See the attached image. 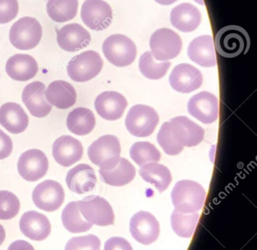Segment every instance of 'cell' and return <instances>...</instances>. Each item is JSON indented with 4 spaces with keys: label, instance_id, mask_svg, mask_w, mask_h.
<instances>
[{
    "label": "cell",
    "instance_id": "6da1fadb",
    "mask_svg": "<svg viewBox=\"0 0 257 250\" xmlns=\"http://www.w3.org/2000/svg\"><path fill=\"white\" fill-rule=\"evenodd\" d=\"M205 198V190L195 181H180L171 192V200L176 210L183 213L201 210Z\"/></svg>",
    "mask_w": 257,
    "mask_h": 250
},
{
    "label": "cell",
    "instance_id": "7a4b0ae2",
    "mask_svg": "<svg viewBox=\"0 0 257 250\" xmlns=\"http://www.w3.org/2000/svg\"><path fill=\"white\" fill-rule=\"evenodd\" d=\"M249 35L244 29L236 25L223 27L216 33L215 45L222 57L233 58L246 54L249 48Z\"/></svg>",
    "mask_w": 257,
    "mask_h": 250
},
{
    "label": "cell",
    "instance_id": "3957f363",
    "mask_svg": "<svg viewBox=\"0 0 257 250\" xmlns=\"http://www.w3.org/2000/svg\"><path fill=\"white\" fill-rule=\"evenodd\" d=\"M121 145L115 136L105 135L88 147L90 161L103 170H111L119 162Z\"/></svg>",
    "mask_w": 257,
    "mask_h": 250
},
{
    "label": "cell",
    "instance_id": "277c9868",
    "mask_svg": "<svg viewBox=\"0 0 257 250\" xmlns=\"http://www.w3.org/2000/svg\"><path fill=\"white\" fill-rule=\"evenodd\" d=\"M43 37V27L36 18L24 17L16 21L10 31L12 45L22 51L36 48Z\"/></svg>",
    "mask_w": 257,
    "mask_h": 250
},
{
    "label": "cell",
    "instance_id": "5b68a950",
    "mask_svg": "<svg viewBox=\"0 0 257 250\" xmlns=\"http://www.w3.org/2000/svg\"><path fill=\"white\" fill-rule=\"evenodd\" d=\"M102 50L106 60L118 67L129 66L136 58V45L124 35L115 34L106 38Z\"/></svg>",
    "mask_w": 257,
    "mask_h": 250
},
{
    "label": "cell",
    "instance_id": "8992f818",
    "mask_svg": "<svg viewBox=\"0 0 257 250\" xmlns=\"http://www.w3.org/2000/svg\"><path fill=\"white\" fill-rule=\"evenodd\" d=\"M167 123L173 142L180 152L183 150L185 146H198L204 139L203 128L186 116L174 117Z\"/></svg>",
    "mask_w": 257,
    "mask_h": 250
},
{
    "label": "cell",
    "instance_id": "52a82bcc",
    "mask_svg": "<svg viewBox=\"0 0 257 250\" xmlns=\"http://www.w3.org/2000/svg\"><path fill=\"white\" fill-rule=\"evenodd\" d=\"M103 66L98 53L86 51L75 56L67 65L69 77L76 82H86L95 78Z\"/></svg>",
    "mask_w": 257,
    "mask_h": 250
},
{
    "label": "cell",
    "instance_id": "ba28073f",
    "mask_svg": "<svg viewBox=\"0 0 257 250\" xmlns=\"http://www.w3.org/2000/svg\"><path fill=\"white\" fill-rule=\"evenodd\" d=\"M159 121L156 110L148 105H134L127 113L125 126L131 134L137 137H147L154 132Z\"/></svg>",
    "mask_w": 257,
    "mask_h": 250
},
{
    "label": "cell",
    "instance_id": "9c48e42d",
    "mask_svg": "<svg viewBox=\"0 0 257 250\" xmlns=\"http://www.w3.org/2000/svg\"><path fill=\"white\" fill-rule=\"evenodd\" d=\"M150 46L157 61H168L180 54L183 46L181 38L170 29L156 30L150 38Z\"/></svg>",
    "mask_w": 257,
    "mask_h": 250
},
{
    "label": "cell",
    "instance_id": "30bf717a",
    "mask_svg": "<svg viewBox=\"0 0 257 250\" xmlns=\"http://www.w3.org/2000/svg\"><path fill=\"white\" fill-rule=\"evenodd\" d=\"M78 207L88 222L98 226L114 224L115 215L107 200L97 195H91L78 201Z\"/></svg>",
    "mask_w": 257,
    "mask_h": 250
},
{
    "label": "cell",
    "instance_id": "8fae6325",
    "mask_svg": "<svg viewBox=\"0 0 257 250\" xmlns=\"http://www.w3.org/2000/svg\"><path fill=\"white\" fill-rule=\"evenodd\" d=\"M49 167V160L46 154L43 151L36 149L24 152L18 162L19 174L29 182H37L44 177Z\"/></svg>",
    "mask_w": 257,
    "mask_h": 250
},
{
    "label": "cell",
    "instance_id": "7c38bea8",
    "mask_svg": "<svg viewBox=\"0 0 257 250\" xmlns=\"http://www.w3.org/2000/svg\"><path fill=\"white\" fill-rule=\"evenodd\" d=\"M33 201L42 210L53 212L61 207L65 198L64 188L55 180L44 181L33 191Z\"/></svg>",
    "mask_w": 257,
    "mask_h": 250
},
{
    "label": "cell",
    "instance_id": "4fadbf2b",
    "mask_svg": "<svg viewBox=\"0 0 257 250\" xmlns=\"http://www.w3.org/2000/svg\"><path fill=\"white\" fill-rule=\"evenodd\" d=\"M81 18L88 28L101 31L112 23V10L103 0H85L81 9Z\"/></svg>",
    "mask_w": 257,
    "mask_h": 250
},
{
    "label": "cell",
    "instance_id": "5bb4252c",
    "mask_svg": "<svg viewBox=\"0 0 257 250\" xmlns=\"http://www.w3.org/2000/svg\"><path fill=\"white\" fill-rule=\"evenodd\" d=\"M130 231L138 242L150 245L159 238L160 225L153 214L140 211L131 218Z\"/></svg>",
    "mask_w": 257,
    "mask_h": 250
},
{
    "label": "cell",
    "instance_id": "9a60e30c",
    "mask_svg": "<svg viewBox=\"0 0 257 250\" xmlns=\"http://www.w3.org/2000/svg\"><path fill=\"white\" fill-rule=\"evenodd\" d=\"M188 111L191 115L204 123L216 121L219 114L217 97L207 91L194 95L188 102Z\"/></svg>",
    "mask_w": 257,
    "mask_h": 250
},
{
    "label": "cell",
    "instance_id": "2e32d148",
    "mask_svg": "<svg viewBox=\"0 0 257 250\" xmlns=\"http://www.w3.org/2000/svg\"><path fill=\"white\" fill-rule=\"evenodd\" d=\"M170 84L176 91L189 93L199 88L203 83V75L195 66L189 63L177 65L170 75Z\"/></svg>",
    "mask_w": 257,
    "mask_h": 250
},
{
    "label": "cell",
    "instance_id": "e0dca14e",
    "mask_svg": "<svg viewBox=\"0 0 257 250\" xmlns=\"http://www.w3.org/2000/svg\"><path fill=\"white\" fill-rule=\"evenodd\" d=\"M52 155L55 161L64 167H69L82 159V143L70 135L61 136L52 146Z\"/></svg>",
    "mask_w": 257,
    "mask_h": 250
},
{
    "label": "cell",
    "instance_id": "ac0fdd59",
    "mask_svg": "<svg viewBox=\"0 0 257 250\" xmlns=\"http://www.w3.org/2000/svg\"><path fill=\"white\" fill-rule=\"evenodd\" d=\"M91 41L89 32L79 24H67L57 32L58 45L67 52L83 49Z\"/></svg>",
    "mask_w": 257,
    "mask_h": 250
},
{
    "label": "cell",
    "instance_id": "d6986e66",
    "mask_svg": "<svg viewBox=\"0 0 257 250\" xmlns=\"http://www.w3.org/2000/svg\"><path fill=\"white\" fill-rule=\"evenodd\" d=\"M46 85L41 81H36L28 84L22 92V101L34 117H46L52 109V105L45 96Z\"/></svg>",
    "mask_w": 257,
    "mask_h": 250
},
{
    "label": "cell",
    "instance_id": "ffe728a7",
    "mask_svg": "<svg viewBox=\"0 0 257 250\" xmlns=\"http://www.w3.org/2000/svg\"><path fill=\"white\" fill-rule=\"evenodd\" d=\"M127 105L126 98L115 91L103 92L94 101V107L99 115L108 120L121 118Z\"/></svg>",
    "mask_w": 257,
    "mask_h": 250
},
{
    "label": "cell",
    "instance_id": "44dd1931",
    "mask_svg": "<svg viewBox=\"0 0 257 250\" xmlns=\"http://www.w3.org/2000/svg\"><path fill=\"white\" fill-rule=\"evenodd\" d=\"M97 176L94 169L88 164H80L69 170L66 183L70 191L83 194L92 191L97 185Z\"/></svg>",
    "mask_w": 257,
    "mask_h": 250
},
{
    "label": "cell",
    "instance_id": "7402d4cb",
    "mask_svg": "<svg viewBox=\"0 0 257 250\" xmlns=\"http://www.w3.org/2000/svg\"><path fill=\"white\" fill-rule=\"evenodd\" d=\"M20 229L25 236L33 240L46 239L51 233V223L49 218L37 211H28L23 214L20 220Z\"/></svg>",
    "mask_w": 257,
    "mask_h": 250
},
{
    "label": "cell",
    "instance_id": "603a6c76",
    "mask_svg": "<svg viewBox=\"0 0 257 250\" xmlns=\"http://www.w3.org/2000/svg\"><path fill=\"white\" fill-rule=\"evenodd\" d=\"M0 123L12 134H22L28 128L29 117L19 103L7 102L0 107Z\"/></svg>",
    "mask_w": 257,
    "mask_h": 250
},
{
    "label": "cell",
    "instance_id": "cb8c5ba5",
    "mask_svg": "<svg viewBox=\"0 0 257 250\" xmlns=\"http://www.w3.org/2000/svg\"><path fill=\"white\" fill-rule=\"evenodd\" d=\"M188 56L194 63L203 67H213L216 65V57L210 35L195 38L190 42L187 50Z\"/></svg>",
    "mask_w": 257,
    "mask_h": 250
},
{
    "label": "cell",
    "instance_id": "d4e9b609",
    "mask_svg": "<svg viewBox=\"0 0 257 250\" xmlns=\"http://www.w3.org/2000/svg\"><path fill=\"white\" fill-rule=\"evenodd\" d=\"M48 102L60 109H67L75 105L77 99L76 90L70 83L57 80L49 84L45 90Z\"/></svg>",
    "mask_w": 257,
    "mask_h": 250
},
{
    "label": "cell",
    "instance_id": "484cf974",
    "mask_svg": "<svg viewBox=\"0 0 257 250\" xmlns=\"http://www.w3.org/2000/svg\"><path fill=\"white\" fill-rule=\"evenodd\" d=\"M37 60L29 54H17L10 57L6 65V71L16 81H26L34 78L38 72Z\"/></svg>",
    "mask_w": 257,
    "mask_h": 250
},
{
    "label": "cell",
    "instance_id": "4316f807",
    "mask_svg": "<svg viewBox=\"0 0 257 250\" xmlns=\"http://www.w3.org/2000/svg\"><path fill=\"white\" fill-rule=\"evenodd\" d=\"M171 23L183 33H190L198 28L201 22L200 11L190 3H181L171 12Z\"/></svg>",
    "mask_w": 257,
    "mask_h": 250
},
{
    "label": "cell",
    "instance_id": "83f0119b",
    "mask_svg": "<svg viewBox=\"0 0 257 250\" xmlns=\"http://www.w3.org/2000/svg\"><path fill=\"white\" fill-rule=\"evenodd\" d=\"M102 181L112 186H123L130 183L136 175V170L132 163L121 158L118 164L111 170H99Z\"/></svg>",
    "mask_w": 257,
    "mask_h": 250
},
{
    "label": "cell",
    "instance_id": "f1b7e54d",
    "mask_svg": "<svg viewBox=\"0 0 257 250\" xmlns=\"http://www.w3.org/2000/svg\"><path fill=\"white\" fill-rule=\"evenodd\" d=\"M96 124L95 116L89 108L78 107L69 113L67 126L69 131L78 136L89 134Z\"/></svg>",
    "mask_w": 257,
    "mask_h": 250
},
{
    "label": "cell",
    "instance_id": "f546056e",
    "mask_svg": "<svg viewBox=\"0 0 257 250\" xmlns=\"http://www.w3.org/2000/svg\"><path fill=\"white\" fill-rule=\"evenodd\" d=\"M139 174L144 181L154 185L160 193L166 190L172 181L169 169L157 163H150L142 166Z\"/></svg>",
    "mask_w": 257,
    "mask_h": 250
},
{
    "label": "cell",
    "instance_id": "4dcf8cb0",
    "mask_svg": "<svg viewBox=\"0 0 257 250\" xmlns=\"http://www.w3.org/2000/svg\"><path fill=\"white\" fill-rule=\"evenodd\" d=\"M78 0H49L46 6L49 18L56 23L71 21L77 15Z\"/></svg>",
    "mask_w": 257,
    "mask_h": 250
},
{
    "label": "cell",
    "instance_id": "1f68e13d",
    "mask_svg": "<svg viewBox=\"0 0 257 250\" xmlns=\"http://www.w3.org/2000/svg\"><path fill=\"white\" fill-rule=\"evenodd\" d=\"M61 219L64 227L73 233L88 231L93 226L92 224L82 218L78 207V201L67 203L63 210Z\"/></svg>",
    "mask_w": 257,
    "mask_h": 250
},
{
    "label": "cell",
    "instance_id": "d6a6232c",
    "mask_svg": "<svg viewBox=\"0 0 257 250\" xmlns=\"http://www.w3.org/2000/svg\"><path fill=\"white\" fill-rule=\"evenodd\" d=\"M199 213H183L174 209L171 217L174 231L181 237L189 238L193 235L199 220Z\"/></svg>",
    "mask_w": 257,
    "mask_h": 250
},
{
    "label": "cell",
    "instance_id": "836d02e7",
    "mask_svg": "<svg viewBox=\"0 0 257 250\" xmlns=\"http://www.w3.org/2000/svg\"><path fill=\"white\" fill-rule=\"evenodd\" d=\"M171 64L169 61H156L152 53L147 51L140 58L139 69L146 78L158 80L165 76Z\"/></svg>",
    "mask_w": 257,
    "mask_h": 250
},
{
    "label": "cell",
    "instance_id": "e575fe53",
    "mask_svg": "<svg viewBox=\"0 0 257 250\" xmlns=\"http://www.w3.org/2000/svg\"><path fill=\"white\" fill-rule=\"evenodd\" d=\"M130 156L140 167L157 163L161 159V154L157 148L148 142H138L132 146Z\"/></svg>",
    "mask_w": 257,
    "mask_h": 250
},
{
    "label": "cell",
    "instance_id": "d590c367",
    "mask_svg": "<svg viewBox=\"0 0 257 250\" xmlns=\"http://www.w3.org/2000/svg\"><path fill=\"white\" fill-rule=\"evenodd\" d=\"M20 200L11 191H0V219L10 220L20 211Z\"/></svg>",
    "mask_w": 257,
    "mask_h": 250
},
{
    "label": "cell",
    "instance_id": "8d00e7d4",
    "mask_svg": "<svg viewBox=\"0 0 257 250\" xmlns=\"http://www.w3.org/2000/svg\"><path fill=\"white\" fill-rule=\"evenodd\" d=\"M100 240L93 234L71 238L66 244L65 250H100Z\"/></svg>",
    "mask_w": 257,
    "mask_h": 250
},
{
    "label": "cell",
    "instance_id": "74e56055",
    "mask_svg": "<svg viewBox=\"0 0 257 250\" xmlns=\"http://www.w3.org/2000/svg\"><path fill=\"white\" fill-rule=\"evenodd\" d=\"M19 12L18 0H0V24H8L14 20Z\"/></svg>",
    "mask_w": 257,
    "mask_h": 250
},
{
    "label": "cell",
    "instance_id": "f35d334b",
    "mask_svg": "<svg viewBox=\"0 0 257 250\" xmlns=\"http://www.w3.org/2000/svg\"><path fill=\"white\" fill-rule=\"evenodd\" d=\"M104 250H133V248L124 238L113 236L105 242Z\"/></svg>",
    "mask_w": 257,
    "mask_h": 250
},
{
    "label": "cell",
    "instance_id": "ab89813d",
    "mask_svg": "<svg viewBox=\"0 0 257 250\" xmlns=\"http://www.w3.org/2000/svg\"><path fill=\"white\" fill-rule=\"evenodd\" d=\"M13 150V143L10 136L0 130V160L8 158Z\"/></svg>",
    "mask_w": 257,
    "mask_h": 250
},
{
    "label": "cell",
    "instance_id": "60d3db41",
    "mask_svg": "<svg viewBox=\"0 0 257 250\" xmlns=\"http://www.w3.org/2000/svg\"><path fill=\"white\" fill-rule=\"evenodd\" d=\"M8 250H35L30 242L22 239L15 241L9 247Z\"/></svg>",
    "mask_w": 257,
    "mask_h": 250
},
{
    "label": "cell",
    "instance_id": "b9f144b4",
    "mask_svg": "<svg viewBox=\"0 0 257 250\" xmlns=\"http://www.w3.org/2000/svg\"><path fill=\"white\" fill-rule=\"evenodd\" d=\"M6 239V230L4 226L0 224V245L4 243Z\"/></svg>",
    "mask_w": 257,
    "mask_h": 250
},
{
    "label": "cell",
    "instance_id": "7bdbcfd3",
    "mask_svg": "<svg viewBox=\"0 0 257 250\" xmlns=\"http://www.w3.org/2000/svg\"><path fill=\"white\" fill-rule=\"evenodd\" d=\"M155 1L159 4L162 5V6H170V5L176 3L178 0H155Z\"/></svg>",
    "mask_w": 257,
    "mask_h": 250
}]
</instances>
